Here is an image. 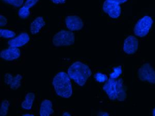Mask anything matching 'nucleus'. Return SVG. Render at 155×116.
Segmentation results:
<instances>
[{"mask_svg": "<svg viewBox=\"0 0 155 116\" xmlns=\"http://www.w3.org/2000/svg\"><path fill=\"white\" fill-rule=\"evenodd\" d=\"M0 35L3 39H12L16 36V33L11 29L1 28L0 29Z\"/></svg>", "mask_w": 155, "mask_h": 116, "instance_id": "obj_17", "label": "nucleus"}, {"mask_svg": "<svg viewBox=\"0 0 155 116\" xmlns=\"http://www.w3.org/2000/svg\"><path fill=\"white\" fill-rule=\"evenodd\" d=\"M72 114L70 112H68V111H66V112H63V114H62V115L63 116H70Z\"/></svg>", "mask_w": 155, "mask_h": 116, "instance_id": "obj_27", "label": "nucleus"}, {"mask_svg": "<svg viewBox=\"0 0 155 116\" xmlns=\"http://www.w3.org/2000/svg\"><path fill=\"white\" fill-rule=\"evenodd\" d=\"M45 27V22L43 17H36L30 24V32L32 35H37L42 28Z\"/></svg>", "mask_w": 155, "mask_h": 116, "instance_id": "obj_14", "label": "nucleus"}, {"mask_svg": "<svg viewBox=\"0 0 155 116\" xmlns=\"http://www.w3.org/2000/svg\"><path fill=\"white\" fill-rule=\"evenodd\" d=\"M38 1L39 0H26L23 5L20 7L18 11V16L22 20L28 19L30 16V9L36 5Z\"/></svg>", "mask_w": 155, "mask_h": 116, "instance_id": "obj_12", "label": "nucleus"}, {"mask_svg": "<svg viewBox=\"0 0 155 116\" xmlns=\"http://www.w3.org/2000/svg\"><path fill=\"white\" fill-rule=\"evenodd\" d=\"M65 25L66 28L70 30V31H79L84 28V21L81 19V17L71 14V15H68L65 18Z\"/></svg>", "mask_w": 155, "mask_h": 116, "instance_id": "obj_9", "label": "nucleus"}, {"mask_svg": "<svg viewBox=\"0 0 155 116\" xmlns=\"http://www.w3.org/2000/svg\"><path fill=\"white\" fill-rule=\"evenodd\" d=\"M21 80H22V76L21 75H16L13 77L11 84L9 85L10 89L11 90H17L21 86Z\"/></svg>", "mask_w": 155, "mask_h": 116, "instance_id": "obj_18", "label": "nucleus"}, {"mask_svg": "<svg viewBox=\"0 0 155 116\" xmlns=\"http://www.w3.org/2000/svg\"><path fill=\"white\" fill-rule=\"evenodd\" d=\"M53 113H54V109H53V104L51 103V101L49 99L43 100L39 106V111H38L39 115L49 116L51 115Z\"/></svg>", "mask_w": 155, "mask_h": 116, "instance_id": "obj_13", "label": "nucleus"}, {"mask_svg": "<svg viewBox=\"0 0 155 116\" xmlns=\"http://www.w3.org/2000/svg\"><path fill=\"white\" fill-rule=\"evenodd\" d=\"M94 79L98 83H105V82L107 81L109 78L107 77V75H105L103 73H100V72H97V73H96L95 75H94Z\"/></svg>", "mask_w": 155, "mask_h": 116, "instance_id": "obj_20", "label": "nucleus"}, {"mask_svg": "<svg viewBox=\"0 0 155 116\" xmlns=\"http://www.w3.org/2000/svg\"><path fill=\"white\" fill-rule=\"evenodd\" d=\"M52 87L55 93L60 98H69L73 94L71 78L66 72L60 71L55 75L52 79Z\"/></svg>", "mask_w": 155, "mask_h": 116, "instance_id": "obj_2", "label": "nucleus"}, {"mask_svg": "<svg viewBox=\"0 0 155 116\" xmlns=\"http://www.w3.org/2000/svg\"><path fill=\"white\" fill-rule=\"evenodd\" d=\"M152 115L155 116V107L153 109V111H152Z\"/></svg>", "mask_w": 155, "mask_h": 116, "instance_id": "obj_29", "label": "nucleus"}, {"mask_svg": "<svg viewBox=\"0 0 155 116\" xmlns=\"http://www.w3.org/2000/svg\"><path fill=\"white\" fill-rule=\"evenodd\" d=\"M68 74L71 80L74 81L77 85L84 86L91 76L92 71L87 64L82 61H75L68 68Z\"/></svg>", "mask_w": 155, "mask_h": 116, "instance_id": "obj_3", "label": "nucleus"}, {"mask_svg": "<svg viewBox=\"0 0 155 116\" xmlns=\"http://www.w3.org/2000/svg\"><path fill=\"white\" fill-rule=\"evenodd\" d=\"M36 95L34 92H28L26 94L23 102L21 103V108L24 110H30L33 106Z\"/></svg>", "mask_w": 155, "mask_h": 116, "instance_id": "obj_15", "label": "nucleus"}, {"mask_svg": "<svg viewBox=\"0 0 155 116\" xmlns=\"http://www.w3.org/2000/svg\"><path fill=\"white\" fill-rule=\"evenodd\" d=\"M10 108V103L7 100H4L1 103V107H0V115L5 116L7 115L8 111Z\"/></svg>", "mask_w": 155, "mask_h": 116, "instance_id": "obj_19", "label": "nucleus"}, {"mask_svg": "<svg viewBox=\"0 0 155 116\" xmlns=\"http://www.w3.org/2000/svg\"><path fill=\"white\" fill-rule=\"evenodd\" d=\"M29 41H30L29 35L26 32H21L18 35H16L14 38L10 39L8 41V45H9V46L21 48V47L26 45L27 44H28Z\"/></svg>", "mask_w": 155, "mask_h": 116, "instance_id": "obj_11", "label": "nucleus"}, {"mask_svg": "<svg viewBox=\"0 0 155 116\" xmlns=\"http://www.w3.org/2000/svg\"><path fill=\"white\" fill-rule=\"evenodd\" d=\"M122 67L121 66H116L113 68L109 74V78L110 79H119L120 75H122Z\"/></svg>", "mask_w": 155, "mask_h": 116, "instance_id": "obj_16", "label": "nucleus"}, {"mask_svg": "<svg viewBox=\"0 0 155 116\" xmlns=\"http://www.w3.org/2000/svg\"><path fill=\"white\" fill-rule=\"evenodd\" d=\"M139 47V41L136 35L127 36L122 43V51L126 55H135Z\"/></svg>", "mask_w": 155, "mask_h": 116, "instance_id": "obj_8", "label": "nucleus"}, {"mask_svg": "<svg viewBox=\"0 0 155 116\" xmlns=\"http://www.w3.org/2000/svg\"><path fill=\"white\" fill-rule=\"evenodd\" d=\"M75 42V35L70 30L62 29L57 32L51 39L52 45L55 47L70 46Z\"/></svg>", "mask_w": 155, "mask_h": 116, "instance_id": "obj_4", "label": "nucleus"}, {"mask_svg": "<svg viewBox=\"0 0 155 116\" xmlns=\"http://www.w3.org/2000/svg\"><path fill=\"white\" fill-rule=\"evenodd\" d=\"M53 4H55V5H63V4H65L66 3V1L67 0H51Z\"/></svg>", "mask_w": 155, "mask_h": 116, "instance_id": "obj_24", "label": "nucleus"}, {"mask_svg": "<svg viewBox=\"0 0 155 116\" xmlns=\"http://www.w3.org/2000/svg\"><path fill=\"white\" fill-rule=\"evenodd\" d=\"M13 77H14V76H12V74L6 73V74L5 75V77H4V81H5V83L7 84V85H10L11 82H12V79H13Z\"/></svg>", "mask_w": 155, "mask_h": 116, "instance_id": "obj_22", "label": "nucleus"}, {"mask_svg": "<svg viewBox=\"0 0 155 116\" xmlns=\"http://www.w3.org/2000/svg\"><path fill=\"white\" fill-rule=\"evenodd\" d=\"M103 91L111 101H124L127 98V87L121 78H109L103 85Z\"/></svg>", "mask_w": 155, "mask_h": 116, "instance_id": "obj_1", "label": "nucleus"}, {"mask_svg": "<svg viewBox=\"0 0 155 116\" xmlns=\"http://www.w3.org/2000/svg\"><path fill=\"white\" fill-rule=\"evenodd\" d=\"M137 77L141 81L155 84V68L150 63H143L137 70Z\"/></svg>", "mask_w": 155, "mask_h": 116, "instance_id": "obj_6", "label": "nucleus"}, {"mask_svg": "<svg viewBox=\"0 0 155 116\" xmlns=\"http://www.w3.org/2000/svg\"><path fill=\"white\" fill-rule=\"evenodd\" d=\"M0 57L2 59L7 61H13L21 57V50L17 47L10 46L7 49L1 51Z\"/></svg>", "mask_w": 155, "mask_h": 116, "instance_id": "obj_10", "label": "nucleus"}, {"mask_svg": "<svg viewBox=\"0 0 155 116\" xmlns=\"http://www.w3.org/2000/svg\"><path fill=\"white\" fill-rule=\"evenodd\" d=\"M97 115H99V116H109L110 114H108L107 112H99V113L97 114Z\"/></svg>", "mask_w": 155, "mask_h": 116, "instance_id": "obj_26", "label": "nucleus"}, {"mask_svg": "<svg viewBox=\"0 0 155 116\" xmlns=\"http://www.w3.org/2000/svg\"><path fill=\"white\" fill-rule=\"evenodd\" d=\"M102 10L107 15L109 18L113 20H117L119 19L121 15V7L120 5L109 1V0H105L103 5H102Z\"/></svg>", "mask_w": 155, "mask_h": 116, "instance_id": "obj_7", "label": "nucleus"}, {"mask_svg": "<svg viewBox=\"0 0 155 116\" xmlns=\"http://www.w3.org/2000/svg\"><path fill=\"white\" fill-rule=\"evenodd\" d=\"M153 20L149 15H144L139 19L134 27V34L137 37L143 38L148 35L152 29Z\"/></svg>", "mask_w": 155, "mask_h": 116, "instance_id": "obj_5", "label": "nucleus"}, {"mask_svg": "<svg viewBox=\"0 0 155 116\" xmlns=\"http://www.w3.org/2000/svg\"><path fill=\"white\" fill-rule=\"evenodd\" d=\"M7 24V18L5 17L4 15H1L0 16V26L3 28L4 26H5Z\"/></svg>", "mask_w": 155, "mask_h": 116, "instance_id": "obj_23", "label": "nucleus"}, {"mask_svg": "<svg viewBox=\"0 0 155 116\" xmlns=\"http://www.w3.org/2000/svg\"><path fill=\"white\" fill-rule=\"evenodd\" d=\"M109 1H112V2L117 3V4H119V5H123V4L127 3L129 0H109Z\"/></svg>", "mask_w": 155, "mask_h": 116, "instance_id": "obj_25", "label": "nucleus"}, {"mask_svg": "<svg viewBox=\"0 0 155 116\" xmlns=\"http://www.w3.org/2000/svg\"><path fill=\"white\" fill-rule=\"evenodd\" d=\"M2 1L11 5L14 7H21L24 5V0H2Z\"/></svg>", "mask_w": 155, "mask_h": 116, "instance_id": "obj_21", "label": "nucleus"}, {"mask_svg": "<svg viewBox=\"0 0 155 116\" xmlns=\"http://www.w3.org/2000/svg\"><path fill=\"white\" fill-rule=\"evenodd\" d=\"M22 115L23 116H34V114H22Z\"/></svg>", "mask_w": 155, "mask_h": 116, "instance_id": "obj_28", "label": "nucleus"}]
</instances>
